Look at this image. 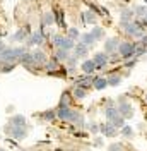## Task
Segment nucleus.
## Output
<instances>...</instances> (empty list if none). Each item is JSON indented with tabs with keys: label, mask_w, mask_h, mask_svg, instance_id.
<instances>
[{
	"label": "nucleus",
	"mask_w": 147,
	"mask_h": 151,
	"mask_svg": "<svg viewBox=\"0 0 147 151\" xmlns=\"http://www.w3.org/2000/svg\"><path fill=\"white\" fill-rule=\"evenodd\" d=\"M56 115H58L60 119H64V120H70V122H77V120L81 119V115L75 112V110H72L69 105H60Z\"/></svg>",
	"instance_id": "obj_1"
},
{
	"label": "nucleus",
	"mask_w": 147,
	"mask_h": 151,
	"mask_svg": "<svg viewBox=\"0 0 147 151\" xmlns=\"http://www.w3.org/2000/svg\"><path fill=\"white\" fill-rule=\"evenodd\" d=\"M26 50L24 48H5L2 53H0V58L4 62H14L16 58H21V55L24 53Z\"/></svg>",
	"instance_id": "obj_2"
},
{
	"label": "nucleus",
	"mask_w": 147,
	"mask_h": 151,
	"mask_svg": "<svg viewBox=\"0 0 147 151\" xmlns=\"http://www.w3.org/2000/svg\"><path fill=\"white\" fill-rule=\"evenodd\" d=\"M118 53L121 55V58H132L135 57V45L133 43H120L118 47Z\"/></svg>",
	"instance_id": "obj_3"
},
{
	"label": "nucleus",
	"mask_w": 147,
	"mask_h": 151,
	"mask_svg": "<svg viewBox=\"0 0 147 151\" xmlns=\"http://www.w3.org/2000/svg\"><path fill=\"white\" fill-rule=\"evenodd\" d=\"M92 60L96 62V67H98V69H103V67L108 64L110 57L106 55V53H101V52H99V53H94V58H92Z\"/></svg>",
	"instance_id": "obj_4"
},
{
	"label": "nucleus",
	"mask_w": 147,
	"mask_h": 151,
	"mask_svg": "<svg viewBox=\"0 0 147 151\" xmlns=\"http://www.w3.org/2000/svg\"><path fill=\"white\" fill-rule=\"evenodd\" d=\"M87 50H89V47H87V45H84L82 41H81V43H75V47H74V55L77 57V58L86 57V55H87Z\"/></svg>",
	"instance_id": "obj_5"
},
{
	"label": "nucleus",
	"mask_w": 147,
	"mask_h": 151,
	"mask_svg": "<svg viewBox=\"0 0 147 151\" xmlns=\"http://www.w3.org/2000/svg\"><path fill=\"white\" fill-rule=\"evenodd\" d=\"M10 134H12V137H16V139H24L26 137V127H17V125H12L9 127Z\"/></svg>",
	"instance_id": "obj_6"
},
{
	"label": "nucleus",
	"mask_w": 147,
	"mask_h": 151,
	"mask_svg": "<svg viewBox=\"0 0 147 151\" xmlns=\"http://www.w3.org/2000/svg\"><path fill=\"white\" fill-rule=\"evenodd\" d=\"M118 112H120V115H123L125 119H130V117L133 115V112H132V105H130V103H127V101L120 103V106H118Z\"/></svg>",
	"instance_id": "obj_7"
},
{
	"label": "nucleus",
	"mask_w": 147,
	"mask_h": 151,
	"mask_svg": "<svg viewBox=\"0 0 147 151\" xmlns=\"http://www.w3.org/2000/svg\"><path fill=\"white\" fill-rule=\"evenodd\" d=\"M43 40H45V36H43V33H41V31H36V33L29 35L28 43H29V45H41V43H43Z\"/></svg>",
	"instance_id": "obj_8"
},
{
	"label": "nucleus",
	"mask_w": 147,
	"mask_h": 151,
	"mask_svg": "<svg viewBox=\"0 0 147 151\" xmlns=\"http://www.w3.org/2000/svg\"><path fill=\"white\" fill-rule=\"evenodd\" d=\"M118 47H120V41L116 38H111V40H108V41L104 43V50H106L108 53H115V50H118Z\"/></svg>",
	"instance_id": "obj_9"
},
{
	"label": "nucleus",
	"mask_w": 147,
	"mask_h": 151,
	"mask_svg": "<svg viewBox=\"0 0 147 151\" xmlns=\"http://www.w3.org/2000/svg\"><path fill=\"white\" fill-rule=\"evenodd\" d=\"M21 62H22V65H26V67H36V62H34V58H33V53H22L21 55Z\"/></svg>",
	"instance_id": "obj_10"
},
{
	"label": "nucleus",
	"mask_w": 147,
	"mask_h": 151,
	"mask_svg": "<svg viewBox=\"0 0 147 151\" xmlns=\"http://www.w3.org/2000/svg\"><path fill=\"white\" fill-rule=\"evenodd\" d=\"M99 131H101L104 136L111 137V136H115V134H116V127H115L111 122H108V124H104V125H101V127H99Z\"/></svg>",
	"instance_id": "obj_11"
},
{
	"label": "nucleus",
	"mask_w": 147,
	"mask_h": 151,
	"mask_svg": "<svg viewBox=\"0 0 147 151\" xmlns=\"http://www.w3.org/2000/svg\"><path fill=\"white\" fill-rule=\"evenodd\" d=\"M81 69L84 70V74H92L94 70H98V67H96V62H94V60H86L82 65H81Z\"/></svg>",
	"instance_id": "obj_12"
},
{
	"label": "nucleus",
	"mask_w": 147,
	"mask_h": 151,
	"mask_svg": "<svg viewBox=\"0 0 147 151\" xmlns=\"http://www.w3.org/2000/svg\"><path fill=\"white\" fill-rule=\"evenodd\" d=\"M33 58H34L36 65H43V64L48 62V60H46V55L41 52V50H34V52H33Z\"/></svg>",
	"instance_id": "obj_13"
},
{
	"label": "nucleus",
	"mask_w": 147,
	"mask_h": 151,
	"mask_svg": "<svg viewBox=\"0 0 147 151\" xmlns=\"http://www.w3.org/2000/svg\"><path fill=\"white\" fill-rule=\"evenodd\" d=\"M82 22H86V24H94L96 22L94 10H86V12H82Z\"/></svg>",
	"instance_id": "obj_14"
},
{
	"label": "nucleus",
	"mask_w": 147,
	"mask_h": 151,
	"mask_svg": "<svg viewBox=\"0 0 147 151\" xmlns=\"http://www.w3.org/2000/svg\"><path fill=\"white\" fill-rule=\"evenodd\" d=\"M92 81H94V79L91 77V74H86V76H82V77H79V79L75 81V84L82 86V88H87L89 84H92Z\"/></svg>",
	"instance_id": "obj_15"
},
{
	"label": "nucleus",
	"mask_w": 147,
	"mask_h": 151,
	"mask_svg": "<svg viewBox=\"0 0 147 151\" xmlns=\"http://www.w3.org/2000/svg\"><path fill=\"white\" fill-rule=\"evenodd\" d=\"M26 35H29V28L28 26H26L24 29H19L17 33L12 36V40H14V41H22V40H26Z\"/></svg>",
	"instance_id": "obj_16"
},
{
	"label": "nucleus",
	"mask_w": 147,
	"mask_h": 151,
	"mask_svg": "<svg viewBox=\"0 0 147 151\" xmlns=\"http://www.w3.org/2000/svg\"><path fill=\"white\" fill-rule=\"evenodd\" d=\"M92 86H94L96 89H104V88L108 86V79H104V77H96V79L92 81Z\"/></svg>",
	"instance_id": "obj_17"
},
{
	"label": "nucleus",
	"mask_w": 147,
	"mask_h": 151,
	"mask_svg": "<svg viewBox=\"0 0 147 151\" xmlns=\"http://www.w3.org/2000/svg\"><path fill=\"white\" fill-rule=\"evenodd\" d=\"M74 47H75V40H72V38L69 36H64V41H62V47L60 48H65V50H74Z\"/></svg>",
	"instance_id": "obj_18"
},
{
	"label": "nucleus",
	"mask_w": 147,
	"mask_h": 151,
	"mask_svg": "<svg viewBox=\"0 0 147 151\" xmlns=\"http://www.w3.org/2000/svg\"><path fill=\"white\" fill-rule=\"evenodd\" d=\"M104 113H106V119H108V120H113L115 117H118V115H120V112H118V108H116V106H108Z\"/></svg>",
	"instance_id": "obj_19"
},
{
	"label": "nucleus",
	"mask_w": 147,
	"mask_h": 151,
	"mask_svg": "<svg viewBox=\"0 0 147 151\" xmlns=\"http://www.w3.org/2000/svg\"><path fill=\"white\" fill-rule=\"evenodd\" d=\"M81 41H82L84 45H87V47H91V45H94V43H96V40H94V36H92L91 33H86V35H82V36H81Z\"/></svg>",
	"instance_id": "obj_20"
},
{
	"label": "nucleus",
	"mask_w": 147,
	"mask_h": 151,
	"mask_svg": "<svg viewBox=\"0 0 147 151\" xmlns=\"http://www.w3.org/2000/svg\"><path fill=\"white\" fill-rule=\"evenodd\" d=\"M133 16H135V12H133L132 9H123L121 10V21H132Z\"/></svg>",
	"instance_id": "obj_21"
},
{
	"label": "nucleus",
	"mask_w": 147,
	"mask_h": 151,
	"mask_svg": "<svg viewBox=\"0 0 147 151\" xmlns=\"http://www.w3.org/2000/svg\"><path fill=\"white\" fill-rule=\"evenodd\" d=\"M69 57H70L69 50H65V48H58L56 50V58L58 60H69Z\"/></svg>",
	"instance_id": "obj_22"
},
{
	"label": "nucleus",
	"mask_w": 147,
	"mask_h": 151,
	"mask_svg": "<svg viewBox=\"0 0 147 151\" xmlns=\"http://www.w3.org/2000/svg\"><path fill=\"white\" fill-rule=\"evenodd\" d=\"M12 124L17 127H26V119L22 115H16V117H12Z\"/></svg>",
	"instance_id": "obj_23"
},
{
	"label": "nucleus",
	"mask_w": 147,
	"mask_h": 151,
	"mask_svg": "<svg viewBox=\"0 0 147 151\" xmlns=\"http://www.w3.org/2000/svg\"><path fill=\"white\" fill-rule=\"evenodd\" d=\"M123 119H125L123 115H118V117H115V119H113V120H110V122L113 124L116 129H121V127L125 125V120H123Z\"/></svg>",
	"instance_id": "obj_24"
},
{
	"label": "nucleus",
	"mask_w": 147,
	"mask_h": 151,
	"mask_svg": "<svg viewBox=\"0 0 147 151\" xmlns=\"http://www.w3.org/2000/svg\"><path fill=\"white\" fill-rule=\"evenodd\" d=\"M133 12H135V16H137V17H146V14H147V7L146 5H138V7H135V9H133Z\"/></svg>",
	"instance_id": "obj_25"
},
{
	"label": "nucleus",
	"mask_w": 147,
	"mask_h": 151,
	"mask_svg": "<svg viewBox=\"0 0 147 151\" xmlns=\"http://www.w3.org/2000/svg\"><path fill=\"white\" fill-rule=\"evenodd\" d=\"M55 19H56V24L60 28H65V22H64V10H56L55 12Z\"/></svg>",
	"instance_id": "obj_26"
},
{
	"label": "nucleus",
	"mask_w": 147,
	"mask_h": 151,
	"mask_svg": "<svg viewBox=\"0 0 147 151\" xmlns=\"http://www.w3.org/2000/svg\"><path fill=\"white\" fill-rule=\"evenodd\" d=\"M45 65H46V69H48L50 72H51V70H56V69H58V58H53V60L46 62Z\"/></svg>",
	"instance_id": "obj_27"
},
{
	"label": "nucleus",
	"mask_w": 147,
	"mask_h": 151,
	"mask_svg": "<svg viewBox=\"0 0 147 151\" xmlns=\"http://www.w3.org/2000/svg\"><path fill=\"white\" fill-rule=\"evenodd\" d=\"M74 96H75V98H84V96H86V88L77 86V88L74 89Z\"/></svg>",
	"instance_id": "obj_28"
},
{
	"label": "nucleus",
	"mask_w": 147,
	"mask_h": 151,
	"mask_svg": "<svg viewBox=\"0 0 147 151\" xmlns=\"http://www.w3.org/2000/svg\"><path fill=\"white\" fill-rule=\"evenodd\" d=\"M91 35L94 36V40H101L103 35H104V31H103V28H94L91 31Z\"/></svg>",
	"instance_id": "obj_29"
},
{
	"label": "nucleus",
	"mask_w": 147,
	"mask_h": 151,
	"mask_svg": "<svg viewBox=\"0 0 147 151\" xmlns=\"http://www.w3.org/2000/svg\"><path fill=\"white\" fill-rule=\"evenodd\" d=\"M120 83H121V77L120 76H111V77H108V84L110 86H118Z\"/></svg>",
	"instance_id": "obj_30"
},
{
	"label": "nucleus",
	"mask_w": 147,
	"mask_h": 151,
	"mask_svg": "<svg viewBox=\"0 0 147 151\" xmlns=\"http://www.w3.org/2000/svg\"><path fill=\"white\" fill-rule=\"evenodd\" d=\"M67 36L72 38V40H77V38L81 36V35H79V29L77 28H70L69 31H67Z\"/></svg>",
	"instance_id": "obj_31"
},
{
	"label": "nucleus",
	"mask_w": 147,
	"mask_h": 151,
	"mask_svg": "<svg viewBox=\"0 0 147 151\" xmlns=\"http://www.w3.org/2000/svg\"><path fill=\"white\" fill-rule=\"evenodd\" d=\"M53 21H55V14H51V12L45 14V17H43V22L45 24H53Z\"/></svg>",
	"instance_id": "obj_32"
},
{
	"label": "nucleus",
	"mask_w": 147,
	"mask_h": 151,
	"mask_svg": "<svg viewBox=\"0 0 147 151\" xmlns=\"http://www.w3.org/2000/svg\"><path fill=\"white\" fill-rule=\"evenodd\" d=\"M62 41H64V36H60V35H53V45L56 48L62 47Z\"/></svg>",
	"instance_id": "obj_33"
},
{
	"label": "nucleus",
	"mask_w": 147,
	"mask_h": 151,
	"mask_svg": "<svg viewBox=\"0 0 147 151\" xmlns=\"http://www.w3.org/2000/svg\"><path fill=\"white\" fill-rule=\"evenodd\" d=\"M56 117V112H53V110H50V112L43 113V119H46V120H53Z\"/></svg>",
	"instance_id": "obj_34"
},
{
	"label": "nucleus",
	"mask_w": 147,
	"mask_h": 151,
	"mask_svg": "<svg viewBox=\"0 0 147 151\" xmlns=\"http://www.w3.org/2000/svg\"><path fill=\"white\" fill-rule=\"evenodd\" d=\"M121 134L127 136V137H130V136H132V127H130V125H123V127H121Z\"/></svg>",
	"instance_id": "obj_35"
},
{
	"label": "nucleus",
	"mask_w": 147,
	"mask_h": 151,
	"mask_svg": "<svg viewBox=\"0 0 147 151\" xmlns=\"http://www.w3.org/2000/svg\"><path fill=\"white\" fill-rule=\"evenodd\" d=\"M12 69H14V64H12V62H5V65H4L2 70H4V72H10Z\"/></svg>",
	"instance_id": "obj_36"
},
{
	"label": "nucleus",
	"mask_w": 147,
	"mask_h": 151,
	"mask_svg": "<svg viewBox=\"0 0 147 151\" xmlns=\"http://www.w3.org/2000/svg\"><path fill=\"white\" fill-rule=\"evenodd\" d=\"M108 151H121V146L120 144H111L110 148H108Z\"/></svg>",
	"instance_id": "obj_37"
},
{
	"label": "nucleus",
	"mask_w": 147,
	"mask_h": 151,
	"mask_svg": "<svg viewBox=\"0 0 147 151\" xmlns=\"http://www.w3.org/2000/svg\"><path fill=\"white\" fill-rule=\"evenodd\" d=\"M60 105H69V94H67V93L62 96V101H60Z\"/></svg>",
	"instance_id": "obj_38"
},
{
	"label": "nucleus",
	"mask_w": 147,
	"mask_h": 151,
	"mask_svg": "<svg viewBox=\"0 0 147 151\" xmlns=\"http://www.w3.org/2000/svg\"><path fill=\"white\" fill-rule=\"evenodd\" d=\"M140 45H144V47H147V35H144V36L140 38Z\"/></svg>",
	"instance_id": "obj_39"
},
{
	"label": "nucleus",
	"mask_w": 147,
	"mask_h": 151,
	"mask_svg": "<svg viewBox=\"0 0 147 151\" xmlns=\"http://www.w3.org/2000/svg\"><path fill=\"white\" fill-rule=\"evenodd\" d=\"M89 129H91L92 132H98V131H99V127H98L96 124H91V125H89Z\"/></svg>",
	"instance_id": "obj_40"
},
{
	"label": "nucleus",
	"mask_w": 147,
	"mask_h": 151,
	"mask_svg": "<svg viewBox=\"0 0 147 151\" xmlns=\"http://www.w3.org/2000/svg\"><path fill=\"white\" fill-rule=\"evenodd\" d=\"M4 50H5V45H4V41H2V40H0V53H2V52H4Z\"/></svg>",
	"instance_id": "obj_41"
},
{
	"label": "nucleus",
	"mask_w": 147,
	"mask_h": 151,
	"mask_svg": "<svg viewBox=\"0 0 147 151\" xmlns=\"http://www.w3.org/2000/svg\"><path fill=\"white\" fill-rule=\"evenodd\" d=\"M144 19H146V21H147V14H146V17H144Z\"/></svg>",
	"instance_id": "obj_42"
},
{
	"label": "nucleus",
	"mask_w": 147,
	"mask_h": 151,
	"mask_svg": "<svg viewBox=\"0 0 147 151\" xmlns=\"http://www.w3.org/2000/svg\"><path fill=\"white\" fill-rule=\"evenodd\" d=\"M146 101H147V96H146Z\"/></svg>",
	"instance_id": "obj_43"
},
{
	"label": "nucleus",
	"mask_w": 147,
	"mask_h": 151,
	"mask_svg": "<svg viewBox=\"0 0 147 151\" xmlns=\"http://www.w3.org/2000/svg\"><path fill=\"white\" fill-rule=\"evenodd\" d=\"M0 151H4V150H0Z\"/></svg>",
	"instance_id": "obj_44"
},
{
	"label": "nucleus",
	"mask_w": 147,
	"mask_h": 151,
	"mask_svg": "<svg viewBox=\"0 0 147 151\" xmlns=\"http://www.w3.org/2000/svg\"><path fill=\"white\" fill-rule=\"evenodd\" d=\"M146 4H147V0H146Z\"/></svg>",
	"instance_id": "obj_45"
}]
</instances>
